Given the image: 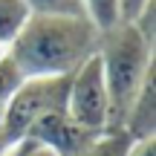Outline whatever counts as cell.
I'll list each match as a JSON object with an SVG mask.
<instances>
[{
    "mask_svg": "<svg viewBox=\"0 0 156 156\" xmlns=\"http://www.w3.org/2000/svg\"><path fill=\"white\" fill-rule=\"evenodd\" d=\"M81 6H84V17L98 32H107L116 23H122L119 20V0H81Z\"/></svg>",
    "mask_w": 156,
    "mask_h": 156,
    "instance_id": "obj_9",
    "label": "cell"
},
{
    "mask_svg": "<svg viewBox=\"0 0 156 156\" xmlns=\"http://www.w3.org/2000/svg\"><path fill=\"white\" fill-rule=\"evenodd\" d=\"M147 3H151V0H119V20H122V23H130Z\"/></svg>",
    "mask_w": 156,
    "mask_h": 156,
    "instance_id": "obj_14",
    "label": "cell"
},
{
    "mask_svg": "<svg viewBox=\"0 0 156 156\" xmlns=\"http://www.w3.org/2000/svg\"><path fill=\"white\" fill-rule=\"evenodd\" d=\"M98 38L87 17L32 15L6 55L23 78H69L98 52Z\"/></svg>",
    "mask_w": 156,
    "mask_h": 156,
    "instance_id": "obj_1",
    "label": "cell"
},
{
    "mask_svg": "<svg viewBox=\"0 0 156 156\" xmlns=\"http://www.w3.org/2000/svg\"><path fill=\"white\" fill-rule=\"evenodd\" d=\"M26 139H35L38 145H44L52 156H81L90 145H93V139H98V136L81 130L73 119L61 110V113L44 116L32 130H29Z\"/></svg>",
    "mask_w": 156,
    "mask_h": 156,
    "instance_id": "obj_5",
    "label": "cell"
},
{
    "mask_svg": "<svg viewBox=\"0 0 156 156\" xmlns=\"http://www.w3.org/2000/svg\"><path fill=\"white\" fill-rule=\"evenodd\" d=\"M23 6L38 17H84L81 0H23Z\"/></svg>",
    "mask_w": 156,
    "mask_h": 156,
    "instance_id": "obj_8",
    "label": "cell"
},
{
    "mask_svg": "<svg viewBox=\"0 0 156 156\" xmlns=\"http://www.w3.org/2000/svg\"><path fill=\"white\" fill-rule=\"evenodd\" d=\"M127 156H156V139H147V142H133L130 145Z\"/></svg>",
    "mask_w": 156,
    "mask_h": 156,
    "instance_id": "obj_15",
    "label": "cell"
},
{
    "mask_svg": "<svg viewBox=\"0 0 156 156\" xmlns=\"http://www.w3.org/2000/svg\"><path fill=\"white\" fill-rule=\"evenodd\" d=\"M130 145H133V139H130L127 133H122V130H107L98 139H93V145L81 156H127Z\"/></svg>",
    "mask_w": 156,
    "mask_h": 156,
    "instance_id": "obj_10",
    "label": "cell"
},
{
    "mask_svg": "<svg viewBox=\"0 0 156 156\" xmlns=\"http://www.w3.org/2000/svg\"><path fill=\"white\" fill-rule=\"evenodd\" d=\"M23 84V75L17 73V67L9 61V55L0 61V104L6 107V101L15 95V90Z\"/></svg>",
    "mask_w": 156,
    "mask_h": 156,
    "instance_id": "obj_12",
    "label": "cell"
},
{
    "mask_svg": "<svg viewBox=\"0 0 156 156\" xmlns=\"http://www.w3.org/2000/svg\"><path fill=\"white\" fill-rule=\"evenodd\" d=\"M122 133H127L133 142H147L156 139V73L145 81V87L139 90V95L133 98V104L127 107L122 122Z\"/></svg>",
    "mask_w": 156,
    "mask_h": 156,
    "instance_id": "obj_6",
    "label": "cell"
},
{
    "mask_svg": "<svg viewBox=\"0 0 156 156\" xmlns=\"http://www.w3.org/2000/svg\"><path fill=\"white\" fill-rule=\"evenodd\" d=\"M64 113L81 130H87L93 136H101L110 130V95H107L98 55H93L87 64H81V69H75L69 75Z\"/></svg>",
    "mask_w": 156,
    "mask_h": 156,
    "instance_id": "obj_4",
    "label": "cell"
},
{
    "mask_svg": "<svg viewBox=\"0 0 156 156\" xmlns=\"http://www.w3.org/2000/svg\"><path fill=\"white\" fill-rule=\"evenodd\" d=\"M29 17L32 15L23 6V0H0V46L3 49L15 44V38L23 32Z\"/></svg>",
    "mask_w": 156,
    "mask_h": 156,
    "instance_id": "obj_7",
    "label": "cell"
},
{
    "mask_svg": "<svg viewBox=\"0 0 156 156\" xmlns=\"http://www.w3.org/2000/svg\"><path fill=\"white\" fill-rule=\"evenodd\" d=\"M130 26L136 29V35H139L147 46H153V49H156V0H151V3H147L145 9L130 20Z\"/></svg>",
    "mask_w": 156,
    "mask_h": 156,
    "instance_id": "obj_11",
    "label": "cell"
},
{
    "mask_svg": "<svg viewBox=\"0 0 156 156\" xmlns=\"http://www.w3.org/2000/svg\"><path fill=\"white\" fill-rule=\"evenodd\" d=\"M3 58H6V49H3V46H0V61H3Z\"/></svg>",
    "mask_w": 156,
    "mask_h": 156,
    "instance_id": "obj_17",
    "label": "cell"
},
{
    "mask_svg": "<svg viewBox=\"0 0 156 156\" xmlns=\"http://www.w3.org/2000/svg\"><path fill=\"white\" fill-rule=\"evenodd\" d=\"M98 64L110 95V130H119L124 113L156 73V49L136 35L130 23H116L98 38Z\"/></svg>",
    "mask_w": 156,
    "mask_h": 156,
    "instance_id": "obj_2",
    "label": "cell"
},
{
    "mask_svg": "<svg viewBox=\"0 0 156 156\" xmlns=\"http://www.w3.org/2000/svg\"><path fill=\"white\" fill-rule=\"evenodd\" d=\"M69 78H23L3 107V133L0 145L9 147L26 139L29 130L49 113H61L67 107Z\"/></svg>",
    "mask_w": 156,
    "mask_h": 156,
    "instance_id": "obj_3",
    "label": "cell"
},
{
    "mask_svg": "<svg viewBox=\"0 0 156 156\" xmlns=\"http://www.w3.org/2000/svg\"><path fill=\"white\" fill-rule=\"evenodd\" d=\"M0 133H3V104H0Z\"/></svg>",
    "mask_w": 156,
    "mask_h": 156,
    "instance_id": "obj_16",
    "label": "cell"
},
{
    "mask_svg": "<svg viewBox=\"0 0 156 156\" xmlns=\"http://www.w3.org/2000/svg\"><path fill=\"white\" fill-rule=\"evenodd\" d=\"M3 156H52L44 145H38L35 139H20L15 145H9L3 151Z\"/></svg>",
    "mask_w": 156,
    "mask_h": 156,
    "instance_id": "obj_13",
    "label": "cell"
},
{
    "mask_svg": "<svg viewBox=\"0 0 156 156\" xmlns=\"http://www.w3.org/2000/svg\"><path fill=\"white\" fill-rule=\"evenodd\" d=\"M3 151H6V147H3V145H0V156H3Z\"/></svg>",
    "mask_w": 156,
    "mask_h": 156,
    "instance_id": "obj_18",
    "label": "cell"
}]
</instances>
